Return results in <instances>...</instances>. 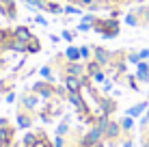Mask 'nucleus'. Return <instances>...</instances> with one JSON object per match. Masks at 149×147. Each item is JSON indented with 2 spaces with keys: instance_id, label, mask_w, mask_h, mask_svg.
<instances>
[{
  "instance_id": "nucleus-3",
  "label": "nucleus",
  "mask_w": 149,
  "mask_h": 147,
  "mask_svg": "<svg viewBox=\"0 0 149 147\" xmlns=\"http://www.w3.org/2000/svg\"><path fill=\"white\" fill-rule=\"evenodd\" d=\"M121 134H123V130H121V121H108V128H106V132H104V141L106 143H112L115 145L117 141L121 139Z\"/></svg>"
},
{
  "instance_id": "nucleus-9",
  "label": "nucleus",
  "mask_w": 149,
  "mask_h": 147,
  "mask_svg": "<svg viewBox=\"0 0 149 147\" xmlns=\"http://www.w3.org/2000/svg\"><path fill=\"white\" fill-rule=\"evenodd\" d=\"M97 106L102 108V115H108V117L117 110V102L112 98H97Z\"/></svg>"
},
{
  "instance_id": "nucleus-39",
  "label": "nucleus",
  "mask_w": 149,
  "mask_h": 147,
  "mask_svg": "<svg viewBox=\"0 0 149 147\" xmlns=\"http://www.w3.org/2000/svg\"><path fill=\"white\" fill-rule=\"evenodd\" d=\"M35 22H39L41 26H45V24H48V22H45V17H41V15H37V17H35Z\"/></svg>"
},
{
  "instance_id": "nucleus-28",
  "label": "nucleus",
  "mask_w": 149,
  "mask_h": 147,
  "mask_svg": "<svg viewBox=\"0 0 149 147\" xmlns=\"http://www.w3.org/2000/svg\"><path fill=\"white\" fill-rule=\"evenodd\" d=\"M127 63H134V65L141 63V56H138V52H127Z\"/></svg>"
},
{
  "instance_id": "nucleus-26",
  "label": "nucleus",
  "mask_w": 149,
  "mask_h": 147,
  "mask_svg": "<svg viewBox=\"0 0 149 147\" xmlns=\"http://www.w3.org/2000/svg\"><path fill=\"white\" fill-rule=\"evenodd\" d=\"M63 13H67V15H78V13H80V7H78V4H67V7L63 9Z\"/></svg>"
},
{
  "instance_id": "nucleus-37",
  "label": "nucleus",
  "mask_w": 149,
  "mask_h": 147,
  "mask_svg": "<svg viewBox=\"0 0 149 147\" xmlns=\"http://www.w3.org/2000/svg\"><path fill=\"white\" fill-rule=\"evenodd\" d=\"M143 143H149V125L143 128Z\"/></svg>"
},
{
  "instance_id": "nucleus-19",
  "label": "nucleus",
  "mask_w": 149,
  "mask_h": 147,
  "mask_svg": "<svg viewBox=\"0 0 149 147\" xmlns=\"http://www.w3.org/2000/svg\"><path fill=\"white\" fill-rule=\"evenodd\" d=\"M41 50V43H39V39L33 35V39L26 43V54H35V52H39Z\"/></svg>"
},
{
  "instance_id": "nucleus-21",
  "label": "nucleus",
  "mask_w": 149,
  "mask_h": 147,
  "mask_svg": "<svg viewBox=\"0 0 149 147\" xmlns=\"http://www.w3.org/2000/svg\"><path fill=\"white\" fill-rule=\"evenodd\" d=\"M132 128H134V117H127V115H125V119H121V130H123V134H130Z\"/></svg>"
},
{
  "instance_id": "nucleus-36",
  "label": "nucleus",
  "mask_w": 149,
  "mask_h": 147,
  "mask_svg": "<svg viewBox=\"0 0 149 147\" xmlns=\"http://www.w3.org/2000/svg\"><path fill=\"white\" fill-rule=\"evenodd\" d=\"M9 87H11V80H4V82H0V93L9 91Z\"/></svg>"
},
{
  "instance_id": "nucleus-22",
  "label": "nucleus",
  "mask_w": 149,
  "mask_h": 147,
  "mask_svg": "<svg viewBox=\"0 0 149 147\" xmlns=\"http://www.w3.org/2000/svg\"><path fill=\"white\" fill-rule=\"evenodd\" d=\"M69 132H71V128H69V119L65 117L63 121H61V125L56 128V134H58V136H65V134H69Z\"/></svg>"
},
{
  "instance_id": "nucleus-51",
  "label": "nucleus",
  "mask_w": 149,
  "mask_h": 147,
  "mask_svg": "<svg viewBox=\"0 0 149 147\" xmlns=\"http://www.w3.org/2000/svg\"><path fill=\"white\" fill-rule=\"evenodd\" d=\"M74 147H82V145H74Z\"/></svg>"
},
{
  "instance_id": "nucleus-4",
  "label": "nucleus",
  "mask_w": 149,
  "mask_h": 147,
  "mask_svg": "<svg viewBox=\"0 0 149 147\" xmlns=\"http://www.w3.org/2000/svg\"><path fill=\"white\" fill-rule=\"evenodd\" d=\"M93 59L102 65V67H108V65H112V61H115V54H112L110 50L102 48V45H95L93 48Z\"/></svg>"
},
{
  "instance_id": "nucleus-27",
  "label": "nucleus",
  "mask_w": 149,
  "mask_h": 147,
  "mask_svg": "<svg viewBox=\"0 0 149 147\" xmlns=\"http://www.w3.org/2000/svg\"><path fill=\"white\" fill-rule=\"evenodd\" d=\"M41 76H43V80H52V67H50V65L41 67Z\"/></svg>"
},
{
  "instance_id": "nucleus-15",
  "label": "nucleus",
  "mask_w": 149,
  "mask_h": 147,
  "mask_svg": "<svg viewBox=\"0 0 149 147\" xmlns=\"http://www.w3.org/2000/svg\"><path fill=\"white\" fill-rule=\"evenodd\" d=\"M147 108H149V104L147 102H138V104H134L132 108H127V117H141L143 113H147Z\"/></svg>"
},
{
  "instance_id": "nucleus-14",
  "label": "nucleus",
  "mask_w": 149,
  "mask_h": 147,
  "mask_svg": "<svg viewBox=\"0 0 149 147\" xmlns=\"http://www.w3.org/2000/svg\"><path fill=\"white\" fill-rule=\"evenodd\" d=\"M37 102H39V95L37 93H26V95H22V108L24 110H33L35 106H37Z\"/></svg>"
},
{
  "instance_id": "nucleus-18",
  "label": "nucleus",
  "mask_w": 149,
  "mask_h": 147,
  "mask_svg": "<svg viewBox=\"0 0 149 147\" xmlns=\"http://www.w3.org/2000/svg\"><path fill=\"white\" fill-rule=\"evenodd\" d=\"M65 61H69V63H78L80 61V48H67V52L63 54Z\"/></svg>"
},
{
  "instance_id": "nucleus-31",
  "label": "nucleus",
  "mask_w": 149,
  "mask_h": 147,
  "mask_svg": "<svg viewBox=\"0 0 149 147\" xmlns=\"http://www.w3.org/2000/svg\"><path fill=\"white\" fill-rule=\"evenodd\" d=\"M78 30H80V33H86V30H93V26H91V24H86V22H80V24H78Z\"/></svg>"
},
{
  "instance_id": "nucleus-8",
  "label": "nucleus",
  "mask_w": 149,
  "mask_h": 147,
  "mask_svg": "<svg viewBox=\"0 0 149 147\" xmlns=\"http://www.w3.org/2000/svg\"><path fill=\"white\" fill-rule=\"evenodd\" d=\"M63 74L65 76H84L86 69H84V65H82L80 61H78V63H69V61H67V63L63 65Z\"/></svg>"
},
{
  "instance_id": "nucleus-46",
  "label": "nucleus",
  "mask_w": 149,
  "mask_h": 147,
  "mask_svg": "<svg viewBox=\"0 0 149 147\" xmlns=\"http://www.w3.org/2000/svg\"><path fill=\"white\" fill-rule=\"evenodd\" d=\"M93 147H106V145H104V141H102V143H97V145H93Z\"/></svg>"
},
{
  "instance_id": "nucleus-32",
  "label": "nucleus",
  "mask_w": 149,
  "mask_h": 147,
  "mask_svg": "<svg viewBox=\"0 0 149 147\" xmlns=\"http://www.w3.org/2000/svg\"><path fill=\"white\" fill-rule=\"evenodd\" d=\"M95 20H97V17H95L93 13H86L84 17H82V22H86V24H91V26H93V22H95Z\"/></svg>"
},
{
  "instance_id": "nucleus-1",
  "label": "nucleus",
  "mask_w": 149,
  "mask_h": 147,
  "mask_svg": "<svg viewBox=\"0 0 149 147\" xmlns=\"http://www.w3.org/2000/svg\"><path fill=\"white\" fill-rule=\"evenodd\" d=\"M93 30H95V33H100L102 37H106V39H112V37L119 35V22H117L115 17L95 20V22H93Z\"/></svg>"
},
{
  "instance_id": "nucleus-50",
  "label": "nucleus",
  "mask_w": 149,
  "mask_h": 147,
  "mask_svg": "<svg viewBox=\"0 0 149 147\" xmlns=\"http://www.w3.org/2000/svg\"><path fill=\"white\" fill-rule=\"evenodd\" d=\"M0 147H4V143H2V141H0Z\"/></svg>"
},
{
  "instance_id": "nucleus-49",
  "label": "nucleus",
  "mask_w": 149,
  "mask_h": 147,
  "mask_svg": "<svg viewBox=\"0 0 149 147\" xmlns=\"http://www.w3.org/2000/svg\"><path fill=\"white\" fill-rule=\"evenodd\" d=\"M136 2H147V0H136Z\"/></svg>"
},
{
  "instance_id": "nucleus-43",
  "label": "nucleus",
  "mask_w": 149,
  "mask_h": 147,
  "mask_svg": "<svg viewBox=\"0 0 149 147\" xmlns=\"http://www.w3.org/2000/svg\"><path fill=\"white\" fill-rule=\"evenodd\" d=\"M4 65H7V61H4V59H0V69H2Z\"/></svg>"
},
{
  "instance_id": "nucleus-11",
  "label": "nucleus",
  "mask_w": 149,
  "mask_h": 147,
  "mask_svg": "<svg viewBox=\"0 0 149 147\" xmlns=\"http://www.w3.org/2000/svg\"><path fill=\"white\" fill-rule=\"evenodd\" d=\"M0 13H2L7 20H15V17H17V7H15V0H4Z\"/></svg>"
},
{
  "instance_id": "nucleus-17",
  "label": "nucleus",
  "mask_w": 149,
  "mask_h": 147,
  "mask_svg": "<svg viewBox=\"0 0 149 147\" xmlns=\"http://www.w3.org/2000/svg\"><path fill=\"white\" fill-rule=\"evenodd\" d=\"M84 69H86V76H95L97 72H102V69H104V67H102V65H100V63H97V61H95V59H91V61H86V65H84Z\"/></svg>"
},
{
  "instance_id": "nucleus-40",
  "label": "nucleus",
  "mask_w": 149,
  "mask_h": 147,
  "mask_svg": "<svg viewBox=\"0 0 149 147\" xmlns=\"http://www.w3.org/2000/svg\"><path fill=\"white\" fill-rule=\"evenodd\" d=\"M145 125H149V108H147V113H145V119H143V128Z\"/></svg>"
},
{
  "instance_id": "nucleus-13",
  "label": "nucleus",
  "mask_w": 149,
  "mask_h": 147,
  "mask_svg": "<svg viewBox=\"0 0 149 147\" xmlns=\"http://www.w3.org/2000/svg\"><path fill=\"white\" fill-rule=\"evenodd\" d=\"M136 80L138 82H149V63L147 61H141L136 65Z\"/></svg>"
},
{
  "instance_id": "nucleus-52",
  "label": "nucleus",
  "mask_w": 149,
  "mask_h": 147,
  "mask_svg": "<svg viewBox=\"0 0 149 147\" xmlns=\"http://www.w3.org/2000/svg\"><path fill=\"white\" fill-rule=\"evenodd\" d=\"M147 63H149V59H147Z\"/></svg>"
},
{
  "instance_id": "nucleus-33",
  "label": "nucleus",
  "mask_w": 149,
  "mask_h": 147,
  "mask_svg": "<svg viewBox=\"0 0 149 147\" xmlns=\"http://www.w3.org/2000/svg\"><path fill=\"white\" fill-rule=\"evenodd\" d=\"M95 2H97V0H80V2H78V7H82V9H89L91 4H95Z\"/></svg>"
},
{
  "instance_id": "nucleus-45",
  "label": "nucleus",
  "mask_w": 149,
  "mask_h": 147,
  "mask_svg": "<svg viewBox=\"0 0 149 147\" xmlns=\"http://www.w3.org/2000/svg\"><path fill=\"white\" fill-rule=\"evenodd\" d=\"M67 2H69V4H78L80 0H67Z\"/></svg>"
},
{
  "instance_id": "nucleus-16",
  "label": "nucleus",
  "mask_w": 149,
  "mask_h": 147,
  "mask_svg": "<svg viewBox=\"0 0 149 147\" xmlns=\"http://www.w3.org/2000/svg\"><path fill=\"white\" fill-rule=\"evenodd\" d=\"M67 102L74 106V108H84L86 102H84V98H82V93H67Z\"/></svg>"
},
{
  "instance_id": "nucleus-42",
  "label": "nucleus",
  "mask_w": 149,
  "mask_h": 147,
  "mask_svg": "<svg viewBox=\"0 0 149 147\" xmlns=\"http://www.w3.org/2000/svg\"><path fill=\"white\" fill-rule=\"evenodd\" d=\"M7 102H15V93H7Z\"/></svg>"
},
{
  "instance_id": "nucleus-35",
  "label": "nucleus",
  "mask_w": 149,
  "mask_h": 147,
  "mask_svg": "<svg viewBox=\"0 0 149 147\" xmlns=\"http://www.w3.org/2000/svg\"><path fill=\"white\" fill-rule=\"evenodd\" d=\"M52 143H54V147H65V139H63V136H58V134H56V139L52 141Z\"/></svg>"
},
{
  "instance_id": "nucleus-12",
  "label": "nucleus",
  "mask_w": 149,
  "mask_h": 147,
  "mask_svg": "<svg viewBox=\"0 0 149 147\" xmlns=\"http://www.w3.org/2000/svg\"><path fill=\"white\" fill-rule=\"evenodd\" d=\"M13 139H15V125H11V123L0 125V141L7 145V143H11Z\"/></svg>"
},
{
  "instance_id": "nucleus-23",
  "label": "nucleus",
  "mask_w": 149,
  "mask_h": 147,
  "mask_svg": "<svg viewBox=\"0 0 149 147\" xmlns=\"http://www.w3.org/2000/svg\"><path fill=\"white\" fill-rule=\"evenodd\" d=\"M136 13H138V20H141V24H149V7H141Z\"/></svg>"
},
{
  "instance_id": "nucleus-34",
  "label": "nucleus",
  "mask_w": 149,
  "mask_h": 147,
  "mask_svg": "<svg viewBox=\"0 0 149 147\" xmlns=\"http://www.w3.org/2000/svg\"><path fill=\"white\" fill-rule=\"evenodd\" d=\"M93 80H95V82H104V80H106V74H104V69H102V72H97V74L93 76Z\"/></svg>"
},
{
  "instance_id": "nucleus-7",
  "label": "nucleus",
  "mask_w": 149,
  "mask_h": 147,
  "mask_svg": "<svg viewBox=\"0 0 149 147\" xmlns=\"http://www.w3.org/2000/svg\"><path fill=\"white\" fill-rule=\"evenodd\" d=\"M15 123H17V128H30L33 125V110H17V115H15Z\"/></svg>"
},
{
  "instance_id": "nucleus-6",
  "label": "nucleus",
  "mask_w": 149,
  "mask_h": 147,
  "mask_svg": "<svg viewBox=\"0 0 149 147\" xmlns=\"http://www.w3.org/2000/svg\"><path fill=\"white\" fill-rule=\"evenodd\" d=\"M43 139H48V134L43 132V130H35V132H28L26 136H24V141H22V147H35L39 143V141H43Z\"/></svg>"
},
{
  "instance_id": "nucleus-38",
  "label": "nucleus",
  "mask_w": 149,
  "mask_h": 147,
  "mask_svg": "<svg viewBox=\"0 0 149 147\" xmlns=\"http://www.w3.org/2000/svg\"><path fill=\"white\" fill-rule=\"evenodd\" d=\"M138 56H141V61H147V59H149V50H147V48L141 50V52H138Z\"/></svg>"
},
{
  "instance_id": "nucleus-20",
  "label": "nucleus",
  "mask_w": 149,
  "mask_h": 147,
  "mask_svg": "<svg viewBox=\"0 0 149 147\" xmlns=\"http://www.w3.org/2000/svg\"><path fill=\"white\" fill-rule=\"evenodd\" d=\"M45 11H48V13H54V15H58V13H63V7H61L56 0H48V4H45Z\"/></svg>"
},
{
  "instance_id": "nucleus-30",
  "label": "nucleus",
  "mask_w": 149,
  "mask_h": 147,
  "mask_svg": "<svg viewBox=\"0 0 149 147\" xmlns=\"http://www.w3.org/2000/svg\"><path fill=\"white\" fill-rule=\"evenodd\" d=\"M61 37L65 39V41H74V37H76V33H71V30H63V35Z\"/></svg>"
},
{
  "instance_id": "nucleus-24",
  "label": "nucleus",
  "mask_w": 149,
  "mask_h": 147,
  "mask_svg": "<svg viewBox=\"0 0 149 147\" xmlns=\"http://www.w3.org/2000/svg\"><path fill=\"white\" fill-rule=\"evenodd\" d=\"M80 59L91 61V59H93V48H89V45H82V48H80Z\"/></svg>"
},
{
  "instance_id": "nucleus-41",
  "label": "nucleus",
  "mask_w": 149,
  "mask_h": 147,
  "mask_svg": "<svg viewBox=\"0 0 149 147\" xmlns=\"http://www.w3.org/2000/svg\"><path fill=\"white\" fill-rule=\"evenodd\" d=\"M123 147H132V139H130V136H127V139L123 141Z\"/></svg>"
},
{
  "instance_id": "nucleus-29",
  "label": "nucleus",
  "mask_w": 149,
  "mask_h": 147,
  "mask_svg": "<svg viewBox=\"0 0 149 147\" xmlns=\"http://www.w3.org/2000/svg\"><path fill=\"white\" fill-rule=\"evenodd\" d=\"M127 84H130L134 91H138V80H136V76H127Z\"/></svg>"
},
{
  "instance_id": "nucleus-25",
  "label": "nucleus",
  "mask_w": 149,
  "mask_h": 147,
  "mask_svg": "<svg viewBox=\"0 0 149 147\" xmlns=\"http://www.w3.org/2000/svg\"><path fill=\"white\" fill-rule=\"evenodd\" d=\"M125 22L130 24V26H138V24H141V20H138V13H136V11H130V13H127V17H125Z\"/></svg>"
},
{
  "instance_id": "nucleus-47",
  "label": "nucleus",
  "mask_w": 149,
  "mask_h": 147,
  "mask_svg": "<svg viewBox=\"0 0 149 147\" xmlns=\"http://www.w3.org/2000/svg\"><path fill=\"white\" fill-rule=\"evenodd\" d=\"M141 147H149V143H141Z\"/></svg>"
},
{
  "instance_id": "nucleus-44",
  "label": "nucleus",
  "mask_w": 149,
  "mask_h": 147,
  "mask_svg": "<svg viewBox=\"0 0 149 147\" xmlns=\"http://www.w3.org/2000/svg\"><path fill=\"white\" fill-rule=\"evenodd\" d=\"M102 2H106V4H110V2H119V0H102Z\"/></svg>"
},
{
  "instance_id": "nucleus-48",
  "label": "nucleus",
  "mask_w": 149,
  "mask_h": 147,
  "mask_svg": "<svg viewBox=\"0 0 149 147\" xmlns=\"http://www.w3.org/2000/svg\"><path fill=\"white\" fill-rule=\"evenodd\" d=\"M2 2H4V0H0V9H2Z\"/></svg>"
},
{
  "instance_id": "nucleus-2",
  "label": "nucleus",
  "mask_w": 149,
  "mask_h": 147,
  "mask_svg": "<svg viewBox=\"0 0 149 147\" xmlns=\"http://www.w3.org/2000/svg\"><path fill=\"white\" fill-rule=\"evenodd\" d=\"M102 141H104V130H100L97 125H91V128L80 136L78 145H82V147H93L97 143H102Z\"/></svg>"
},
{
  "instance_id": "nucleus-5",
  "label": "nucleus",
  "mask_w": 149,
  "mask_h": 147,
  "mask_svg": "<svg viewBox=\"0 0 149 147\" xmlns=\"http://www.w3.org/2000/svg\"><path fill=\"white\" fill-rule=\"evenodd\" d=\"M33 93H37L39 98L50 100V98H54V95H56V87H52L48 80H41V82H35L33 84Z\"/></svg>"
},
{
  "instance_id": "nucleus-10",
  "label": "nucleus",
  "mask_w": 149,
  "mask_h": 147,
  "mask_svg": "<svg viewBox=\"0 0 149 147\" xmlns=\"http://www.w3.org/2000/svg\"><path fill=\"white\" fill-rule=\"evenodd\" d=\"M13 37L17 39V41H22V43H28L30 39H33V30L28 26H15L13 28Z\"/></svg>"
}]
</instances>
